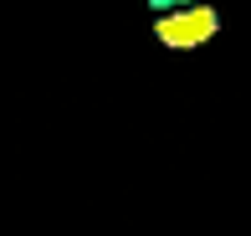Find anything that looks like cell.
I'll return each instance as SVG.
<instances>
[{
	"mask_svg": "<svg viewBox=\"0 0 251 236\" xmlns=\"http://www.w3.org/2000/svg\"><path fill=\"white\" fill-rule=\"evenodd\" d=\"M221 31V16L205 5H190V10H169V16H154V36L175 52H190V47H205V41Z\"/></svg>",
	"mask_w": 251,
	"mask_h": 236,
	"instance_id": "cell-1",
	"label": "cell"
},
{
	"mask_svg": "<svg viewBox=\"0 0 251 236\" xmlns=\"http://www.w3.org/2000/svg\"><path fill=\"white\" fill-rule=\"evenodd\" d=\"M190 5H205V0H149L154 16H169V10H190Z\"/></svg>",
	"mask_w": 251,
	"mask_h": 236,
	"instance_id": "cell-2",
	"label": "cell"
}]
</instances>
